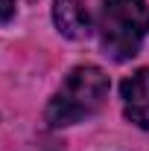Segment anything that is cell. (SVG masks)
<instances>
[{"instance_id":"obj_3","label":"cell","mask_w":149,"mask_h":151,"mask_svg":"<svg viewBox=\"0 0 149 151\" xmlns=\"http://www.w3.org/2000/svg\"><path fill=\"white\" fill-rule=\"evenodd\" d=\"M105 0H56L53 6V20L58 32L70 41H85L93 29L99 26Z\"/></svg>"},{"instance_id":"obj_5","label":"cell","mask_w":149,"mask_h":151,"mask_svg":"<svg viewBox=\"0 0 149 151\" xmlns=\"http://www.w3.org/2000/svg\"><path fill=\"white\" fill-rule=\"evenodd\" d=\"M15 15V0H0V23Z\"/></svg>"},{"instance_id":"obj_2","label":"cell","mask_w":149,"mask_h":151,"mask_svg":"<svg viewBox=\"0 0 149 151\" xmlns=\"http://www.w3.org/2000/svg\"><path fill=\"white\" fill-rule=\"evenodd\" d=\"M96 29H99V44L111 61L134 58L149 32L146 0H105Z\"/></svg>"},{"instance_id":"obj_4","label":"cell","mask_w":149,"mask_h":151,"mask_svg":"<svg viewBox=\"0 0 149 151\" xmlns=\"http://www.w3.org/2000/svg\"><path fill=\"white\" fill-rule=\"evenodd\" d=\"M120 93H123L126 119L134 122L137 128H149V67H143L134 76H129L123 81Z\"/></svg>"},{"instance_id":"obj_1","label":"cell","mask_w":149,"mask_h":151,"mask_svg":"<svg viewBox=\"0 0 149 151\" xmlns=\"http://www.w3.org/2000/svg\"><path fill=\"white\" fill-rule=\"evenodd\" d=\"M105 99H108V76L93 64H85L67 73L56 96L50 99L44 119L50 128H67L93 116Z\"/></svg>"}]
</instances>
